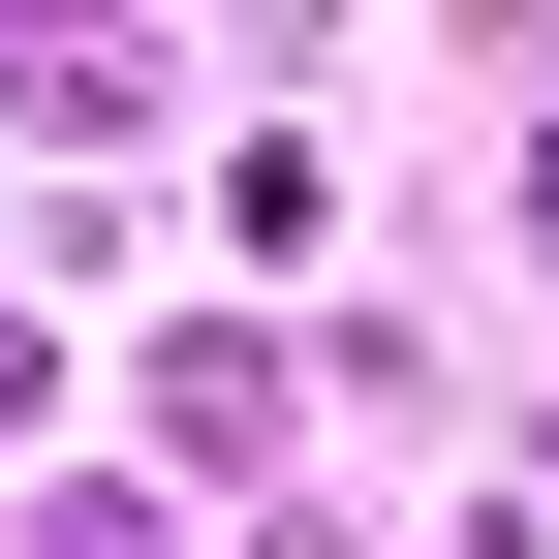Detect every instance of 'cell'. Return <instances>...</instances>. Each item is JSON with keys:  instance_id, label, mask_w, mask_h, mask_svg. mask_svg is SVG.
I'll list each match as a JSON object with an SVG mask.
<instances>
[{"instance_id": "1", "label": "cell", "mask_w": 559, "mask_h": 559, "mask_svg": "<svg viewBox=\"0 0 559 559\" xmlns=\"http://www.w3.org/2000/svg\"><path fill=\"white\" fill-rule=\"evenodd\" d=\"M0 404H32V342H0Z\"/></svg>"}]
</instances>
